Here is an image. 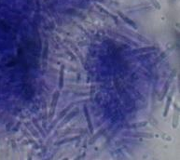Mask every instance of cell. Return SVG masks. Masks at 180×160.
Listing matches in <instances>:
<instances>
[{
    "label": "cell",
    "instance_id": "6da1fadb",
    "mask_svg": "<svg viewBox=\"0 0 180 160\" xmlns=\"http://www.w3.org/2000/svg\"><path fill=\"white\" fill-rule=\"evenodd\" d=\"M63 69L62 68V70H61V76H60V88H61V89L63 88Z\"/></svg>",
    "mask_w": 180,
    "mask_h": 160
},
{
    "label": "cell",
    "instance_id": "7a4b0ae2",
    "mask_svg": "<svg viewBox=\"0 0 180 160\" xmlns=\"http://www.w3.org/2000/svg\"><path fill=\"white\" fill-rule=\"evenodd\" d=\"M169 103H170V99L168 100V102H167V107L165 109V114L167 113V111H168V107H169Z\"/></svg>",
    "mask_w": 180,
    "mask_h": 160
}]
</instances>
